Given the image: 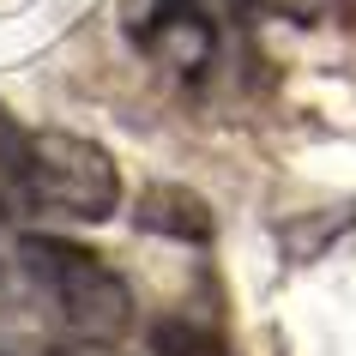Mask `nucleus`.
Returning <instances> with one entry per match:
<instances>
[{"label":"nucleus","mask_w":356,"mask_h":356,"mask_svg":"<svg viewBox=\"0 0 356 356\" xmlns=\"http://www.w3.org/2000/svg\"><path fill=\"white\" fill-rule=\"evenodd\" d=\"M266 13H284L296 24H332V19H356V0H260Z\"/></svg>","instance_id":"423d86ee"},{"label":"nucleus","mask_w":356,"mask_h":356,"mask_svg":"<svg viewBox=\"0 0 356 356\" xmlns=\"http://www.w3.org/2000/svg\"><path fill=\"white\" fill-rule=\"evenodd\" d=\"M151 356H229L224 338H211L206 326H188V320H163L151 332Z\"/></svg>","instance_id":"39448f33"},{"label":"nucleus","mask_w":356,"mask_h":356,"mask_svg":"<svg viewBox=\"0 0 356 356\" xmlns=\"http://www.w3.org/2000/svg\"><path fill=\"white\" fill-rule=\"evenodd\" d=\"M19 266L31 272V284H37L42 296L55 302L60 326L79 332L85 344H109V338L127 332L133 290L115 266H103V254L67 242V236H24Z\"/></svg>","instance_id":"f257e3e1"},{"label":"nucleus","mask_w":356,"mask_h":356,"mask_svg":"<svg viewBox=\"0 0 356 356\" xmlns=\"http://www.w3.org/2000/svg\"><path fill=\"white\" fill-rule=\"evenodd\" d=\"M121 206V175L109 151L79 133H24V169H19V218H73L103 224Z\"/></svg>","instance_id":"f03ea898"},{"label":"nucleus","mask_w":356,"mask_h":356,"mask_svg":"<svg viewBox=\"0 0 356 356\" xmlns=\"http://www.w3.org/2000/svg\"><path fill=\"white\" fill-rule=\"evenodd\" d=\"M139 229H151V236H169V242H206L211 236V211L200 193L188 188H151L145 200H139Z\"/></svg>","instance_id":"20e7f679"},{"label":"nucleus","mask_w":356,"mask_h":356,"mask_svg":"<svg viewBox=\"0 0 356 356\" xmlns=\"http://www.w3.org/2000/svg\"><path fill=\"white\" fill-rule=\"evenodd\" d=\"M49 356H115V350H103V344H60V350H49Z\"/></svg>","instance_id":"0eeeda50"},{"label":"nucleus","mask_w":356,"mask_h":356,"mask_svg":"<svg viewBox=\"0 0 356 356\" xmlns=\"http://www.w3.org/2000/svg\"><path fill=\"white\" fill-rule=\"evenodd\" d=\"M127 13H133L127 31L139 42V55L163 60L175 73L211 67V55H218V19L200 0H133Z\"/></svg>","instance_id":"7ed1b4c3"}]
</instances>
